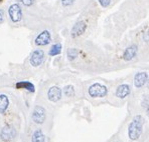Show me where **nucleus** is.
<instances>
[{
  "instance_id": "1",
  "label": "nucleus",
  "mask_w": 149,
  "mask_h": 142,
  "mask_svg": "<svg viewBox=\"0 0 149 142\" xmlns=\"http://www.w3.org/2000/svg\"><path fill=\"white\" fill-rule=\"evenodd\" d=\"M144 118L141 115H136L129 124L128 128V135L130 137L131 140H137L140 137L142 133V128H143L144 124Z\"/></svg>"
},
{
  "instance_id": "2",
  "label": "nucleus",
  "mask_w": 149,
  "mask_h": 142,
  "mask_svg": "<svg viewBox=\"0 0 149 142\" xmlns=\"http://www.w3.org/2000/svg\"><path fill=\"white\" fill-rule=\"evenodd\" d=\"M108 93V89L106 86L100 84V83H94L93 85L89 87V94L91 97L98 98V97H105Z\"/></svg>"
},
{
  "instance_id": "3",
  "label": "nucleus",
  "mask_w": 149,
  "mask_h": 142,
  "mask_svg": "<svg viewBox=\"0 0 149 142\" xmlns=\"http://www.w3.org/2000/svg\"><path fill=\"white\" fill-rule=\"evenodd\" d=\"M8 12H9V17L12 20V22L14 23L19 22L21 20V18H22V10H21V7L19 4L17 3L12 4L9 7Z\"/></svg>"
},
{
  "instance_id": "4",
  "label": "nucleus",
  "mask_w": 149,
  "mask_h": 142,
  "mask_svg": "<svg viewBox=\"0 0 149 142\" xmlns=\"http://www.w3.org/2000/svg\"><path fill=\"white\" fill-rule=\"evenodd\" d=\"M45 109L41 106H36L32 111V115L31 118L37 124H41L43 123V121L45 120V117H47V114H45Z\"/></svg>"
},
{
  "instance_id": "5",
  "label": "nucleus",
  "mask_w": 149,
  "mask_h": 142,
  "mask_svg": "<svg viewBox=\"0 0 149 142\" xmlns=\"http://www.w3.org/2000/svg\"><path fill=\"white\" fill-rule=\"evenodd\" d=\"M43 58H45V52L40 49H37L32 52L30 56V64L34 67H37L42 63Z\"/></svg>"
},
{
  "instance_id": "6",
  "label": "nucleus",
  "mask_w": 149,
  "mask_h": 142,
  "mask_svg": "<svg viewBox=\"0 0 149 142\" xmlns=\"http://www.w3.org/2000/svg\"><path fill=\"white\" fill-rule=\"evenodd\" d=\"M16 135V132H15V129L11 126H5L3 127V129L0 132V137L3 141H10L12 140L13 138Z\"/></svg>"
},
{
  "instance_id": "7",
  "label": "nucleus",
  "mask_w": 149,
  "mask_h": 142,
  "mask_svg": "<svg viewBox=\"0 0 149 142\" xmlns=\"http://www.w3.org/2000/svg\"><path fill=\"white\" fill-rule=\"evenodd\" d=\"M50 33L47 30H43L40 34H38L37 37L36 38V44L38 46H45L47 45L50 42Z\"/></svg>"
},
{
  "instance_id": "8",
  "label": "nucleus",
  "mask_w": 149,
  "mask_h": 142,
  "mask_svg": "<svg viewBox=\"0 0 149 142\" xmlns=\"http://www.w3.org/2000/svg\"><path fill=\"white\" fill-rule=\"evenodd\" d=\"M47 97L52 102H58L62 98V90L58 86H52L49 89Z\"/></svg>"
},
{
  "instance_id": "9",
  "label": "nucleus",
  "mask_w": 149,
  "mask_h": 142,
  "mask_svg": "<svg viewBox=\"0 0 149 142\" xmlns=\"http://www.w3.org/2000/svg\"><path fill=\"white\" fill-rule=\"evenodd\" d=\"M147 79H148V75L146 72H139L134 77V85L137 88H140V87H142L145 84Z\"/></svg>"
},
{
  "instance_id": "10",
  "label": "nucleus",
  "mask_w": 149,
  "mask_h": 142,
  "mask_svg": "<svg viewBox=\"0 0 149 142\" xmlns=\"http://www.w3.org/2000/svg\"><path fill=\"white\" fill-rule=\"evenodd\" d=\"M137 50H138V47L136 45H131V46L127 47L126 50L124 51V54H123V58L126 61H129V60H132L133 58L136 56L137 54Z\"/></svg>"
},
{
  "instance_id": "11",
  "label": "nucleus",
  "mask_w": 149,
  "mask_h": 142,
  "mask_svg": "<svg viewBox=\"0 0 149 142\" xmlns=\"http://www.w3.org/2000/svg\"><path fill=\"white\" fill-rule=\"evenodd\" d=\"M130 92H131L130 86L127 84H122V85H120L117 88V90H116V96L119 98H125L130 94Z\"/></svg>"
},
{
  "instance_id": "12",
  "label": "nucleus",
  "mask_w": 149,
  "mask_h": 142,
  "mask_svg": "<svg viewBox=\"0 0 149 142\" xmlns=\"http://www.w3.org/2000/svg\"><path fill=\"white\" fill-rule=\"evenodd\" d=\"M86 27H87V25L85 22H83V21L78 22L73 27V29H72V36L77 37V36L81 35L82 33H84V31L86 30Z\"/></svg>"
},
{
  "instance_id": "13",
  "label": "nucleus",
  "mask_w": 149,
  "mask_h": 142,
  "mask_svg": "<svg viewBox=\"0 0 149 142\" xmlns=\"http://www.w3.org/2000/svg\"><path fill=\"white\" fill-rule=\"evenodd\" d=\"M8 105H9L8 97L4 94H0V113L3 114V113L7 110Z\"/></svg>"
},
{
  "instance_id": "14",
  "label": "nucleus",
  "mask_w": 149,
  "mask_h": 142,
  "mask_svg": "<svg viewBox=\"0 0 149 142\" xmlns=\"http://www.w3.org/2000/svg\"><path fill=\"white\" fill-rule=\"evenodd\" d=\"M45 136L42 131H41V129H37L34 131L31 138V142H45Z\"/></svg>"
},
{
  "instance_id": "15",
  "label": "nucleus",
  "mask_w": 149,
  "mask_h": 142,
  "mask_svg": "<svg viewBox=\"0 0 149 142\" xmlns=\"http://www.w3.org/2000/svg\"><path fill=\"white\" fill-rule=\"evenodd\" d=\"M16 87L19 89H26L29 92H34V85L28 81H21L16 84Z\"/></svg>"
},
{
  "instance_id": "16",
  "label": "nucleus",
  "mask_w": 149,
  "mask_h": 142,
  "mask_svg": "<svg viewBox=\"0 0 149 142\" xmlns=\"http://www.w3.org/2000/svg\"><path fill=\"white\" fill-rule=\"evenodd\" d=\"M61 51H62V45H61L60 43H56V44L52 46V48L49 49V54L50 56H56L61 53Z\"/></svg>"
},
{
  "instance_id": "17",
  "label": "nucleus",
  "mask_w": 149,
  "mask_h": 142,
  "mask_svg": "<svg viewBox=\"0 0 149 142\" xmlns=\"http://www.w3.org/2000/svg\"><path fill=\"white\" fill-rule=\"evenodd\" d=\"M68 57H69L70 60H74L77 57H78V50L74 49V48H70L67 52Z\"/></svg>"
},
{
  "instance_id": "18",
  "label": "nucleus",
  "mask_w": 149,
  "mask_h": 142,
  "mask_svg": "<svg viewBox=\"0 0 149 142\" xmlns=\"http://www.w3.org/2000/svg\"><path fill=\"white\" fill-rule=\"evenodd\" d=\"M63 92H65V96H68V97H72V96H74V89L72 85H68V86L65 87Z\"/></svg>"
},
{
  "instance_id": "19",
  "label": "nucleus",
  "mask_w": 149,
  "mask_h": 142,
  "mask_svg": "<svg viewBox=\"0 0 149 142\" xmlns=\"http://www.w3.org/2000/svg\"><path fill=\"white\" fill-rule=\"evenodd\" d=\"M99 3L101 4L102 7H107L111 3V0H99Z\"/></svg>"
},
{
  "instance_id": "20",
  "label": "nucleus",
  "mask_w": 149,
  "mask_h": 142,
  "mask_svg": "<svg viewBox=\"0 0 149 142\" xmlns=\"http://www.w3.org/2000/svg\"><path fill=\"white\" fill-rule=\"evenodd\" d=\"M20 2L24 6H31L32 4H33L34 0H20Z\"/></svg>"
},
{
  "instance_id": "21",
  "label": "nucleus",
  "mask_w": 149,
  "mask_h": 142,
  "mask_svg": "<svg viewBox=\"0 0 149 142\" xmlns=\"http://www.w3.org/2000/svg\"><path fill=\"white\" fill-rule=\"evenodd\" d=\"M74 0H62V3L63 6H70L74 3Z\"/></svg>"
},
{
  "instance_id": "22",
  "label": "nucleus",
  "mask_w": 149,
  "mask_h": 142,
  "mask_svg": "<svg viewBox=\"0 0 149 142\" xmlns=\"http://www.w3.org/2000/svg\"><path fill=\"white\" fill-rule=\"evenodd\" d=\"M4 20V11L2 9H0V23H2Z\"/></svg>"
}]
</instances>
